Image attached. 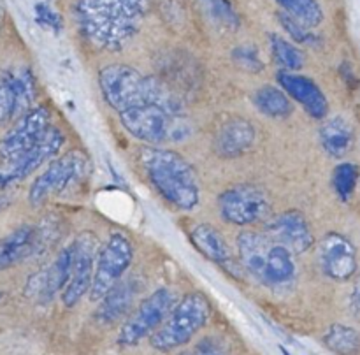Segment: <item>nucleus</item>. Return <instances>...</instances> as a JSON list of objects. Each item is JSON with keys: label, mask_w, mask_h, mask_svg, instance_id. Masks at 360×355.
<instances>
[{"label": "nucleus", "mask_w": 360, "mask_h": 355, "mask_svg": "<svg viewBox=\"0 0 360 355\" xmlns=\"http://www.w3.org/2000/svg\"><path fill=\"white\" fill-rule=\"evenodd\" d=\"M253 104L262 115L269 116V118L283 120L294 112V104H292L290 97L285 93L283 88L271 86V84L260 86L253 93Z\"/></svg>", "instance_id": "24"}, {"label": "nucleus", "mask_w": 360, "mask_h": 355, "mask_svg": "<svg viewBox=\"0 0 360 355\" xmlns=\"http://www.w3.org/2000/svg\"><path fill=\"white\" fill-rule=\"evenodd\" d=\"M63 143H65V136L62 130L51 127L34 148L21 153L14 160L0 164V188L16 185L39 171L44 164H49L60 153Z\"/></svg>", "instance_id": "12"}, {"label": "nucleus", "mask_w": 360, "mask_h": 355, "mask_svg": "<svg viewBox=\"0 0 360 355\" xmlns=\"http://www.w3.org/2000/svg\"><path fill=\"white\" fill-rule=\"evenodd\" d=\"M319 262L330 280L347 281L357 273V252L348 238L340 232H329L319 245Z\"/></svg>", "instance_id": "14"}, {"label": "nucleus", "mask_w": 360, "mask_h": 355, "mask_svg": "<svg viewBox=\"0 0 360 355\" xmlns=\"http://www.w3.org/2000/svg\"><path fill=\"white\" fill-rule=\"evenodd\" d=\"M200 2L206 7L207 14H210L220 27L227 28V30H238L239 16L229 0H200Z\"/></svg>", "instance_id": "29"}, {"label": "nucleus", "mask_w": 360, "mask_h": 355, "mask_svg": "<svg viewBox=\"0 0 360 355\" xmlns=\"http://www.w3.org/2000/svg\"><path fill=\"white\" fill-rule=\"evenodd\" d=\"M341 76L345 77V81H347V84L350 88H355L359 84V77L355 76V72H354V69H352L350 63H343V65H341Z\"/></svg>", "instance_id": "35"}, {"label": "nucleus", "mask_w": 360, "mask_h": 355, "mask_svg": "<svg viewBox=\"0 0 360 355\" xmlns=\"http://www.w3.org/2000/svg\"><path fill=\"white\" fill-rule=\"evenodd\" d=\"M74 260V245L70 243L69 246L62 250L56 255V259L44 267L39 273L32 274L30 280L25 285V294L28 297L35 299L41 304H48L53 301L56 294H62L65 288L67 281L70 278V269H72Z\"/></svg>", "instance_id": "13"}, {"label": "nucleus", "mask_w": 360, "mask_h": 355, "mask_svg": "<svg viewBox=\"0 0 360 355\" xmlns=\"http://www.w3.org/2000/svg\"><path fill=\"white\" fill-rule=\"evenodd\" d=\"M35 98V79L28 69L13 70L0 79V125L18 120L32 109Z\"/></svg>", "instance_id": "15"}, {"label": "nucleus", "mask_w": 360, "mask_h": 355, "mask_svg": "<svg viewBox=\"0 0 360 355\" xmlns=\"http://www.w3.org/2000/svg\"><path fill=\"white\" fill-rule=\"evenodd\" d=\"M267 235L280 245L287 246L292 253H304L315 245L309 221L301 211H283L267 221Z\"/></svg>", "instance_id": "16"}, {"label": "nucleus", "mask_w": 360, "mask_h": 355, "mask_svg": "<svg viewBox=\"0 0 360 355\" xmlns=\"http://www.w3.org/2000/svg\"><path fill=\"white\" fill-rule=\"evenodd\" d=\"M271 51H273L274 60L283 70L297 72L304 67V55L299 48H295L292 42L280 35H271Z\"/></svg>", "instance_id": "27"}, {"label": "nucleus", "mask_w": 360, "mask_h": 355, "mask_svg": "<svg viewBox=\"0 0 360 355\" xmlns=\"http://www.w3.org/2000/svg\"><path fill=\"white\" fill-rule=\"evenodd\" d=\"M90 174V160L79 150H70L53 158L48 167L32 181L28 202L34 207L44 204L49 197L60 195L83 181Z\"/></svg>", "instance_id": "6"}, {"label": "nucleus", "mask_w": 360, "mask_h": 355, "mask_svg": "<svg viewBox=\"0 0 360 355\" xmlns=\"http://www.w3.org/2000/svg\"><path fill=\"white\" fill-rule=\"evenodd\" d=\"M2 23H4V7L2 4H0V27H2Z\"/></svg>", "instance_id": "37"}, {"label": "nucleus", "mask_w": 360, "mask_h": 355, "mask_svg": "<svg viewBox=\"0 0 360 355\" xmlns=\"http://www.w3.org/2000/svg\"><path fill=\"white\" fill-rule=\"evenodd\" d=\"M41 232L35 225H21L0 239V271L18 266L39 250Z\"/></svg>", "instance_id": "20"}, {"label": "nucleus", "mask_w": 360, "mask_h": 355, "mask_svg": "<svg viewBox=\"0 0 360 355\" xmlns=\"http://www.w3.org/2000/svg\"><path fill=\"white\" fill-rule=\"evenodd\" d=\"M350 311L355 318L360 320V274L355 280L354 290L350 294Z\"/></svg>", "instance_id": "34"}, {"label": "nucleus", "mask_w": 360, "mask_h": 355, "mask_svg": "<svg viewBox=\"0 0 360 355\" xmlns=\"http://www.w3.org/2000/svg\"><path fill=\"white\" fill-rule=\"evenodd\" d=\"M359 167L354 162H343V164L336 165L333 172V185L336 190V195L340 197L343 202L352 199L355 192V186L359 181Z\"/></svg>", "instance_id": "28"}, {"label": "nucleus", "mask_w": 360, "mask_h": 355, "mask_svg": "<svg viewBox=\"0 0 360 355\" xmlns=\"http://www.w3.org/2000/svg\"><path fill=\"white\" fill-rule=\"evenodd\" d=\"M120 122L130 136L153 146L179 143L192 132V127L183 112H172L151 102L134 105L120 112Z\"/></svg>", "instance_id": "5"}, {"label": "nucleus", "mask_w": 360, "mask_h": 355, "mask_svg": "<svg viewBox=\"0 0 360 355\" xmlns=\"http://www.w3.org/2000/svg\"><path fill=\"white\" fill-rule=\"evenodd\" d=\"M137 290H139V283L134 278H127V280L123 278L98 301L101 304L95 311V318L104 325H109L129 316L137 297Z\"/></svg>", "instance_id": "21"}, {"label": "nucleus", "mask_w": 360, "mask_h": 355, "mask_svg": "<svg viewBox=\"0 0 360 355\" xmlns=\"http://www.w3.org/2000/svg\"><path fill=\"white\" fill-rule=\"evenodd\" d=\"M179 355H229V348L225 347L220 337H204L199 343L193 344L190 350Z\"/></svg>", "instance_id": "33"}, {"label": "nucleus", "mask_w": 360, "mask_h": 355, "mask_svg": "<svg viewBox=\"0 0 360 355\" xmlns=\"http://www.w3.org/2000/svg\"><path fill=\"white\" fill-rule=\"evenodd\" d=\"M51 129V111L46 105L28 109L0 137V164L14 160L34 148Z\"/></svg>", "instance_id": "10"}, {"label": "nucleus", "mask_w": 360, "mask_h": 355, "mask_svg": "<svg viewBox=\"0 0 360 355\" xmlns=\"http://www.w3.org/2000/svg\"><path fill=\"white\" fill-rule=\"evenodd\" d=\"M281 351H283V355H290V354H288V351H287V350H285V348H283V347H281Z\"/></svg>", "instance_id": "38"}, {"label": "nucleus", "mask_w": 360, "mask_h": 355, "mask_svg": "<svg viewBox=\"0 0 360 355\" xmlns=\"http://www.w3.org/2000/svg\"><path fill=\"white\" fill-rule=\"evenodd\" d=\"M6 206H7V200L4 199V197H0V211L6 209Z\"/></svg>", "instance_id": "36"}, {"label": "nucleus", "mask_w": 360, "mask_h": 355, "mask_svg": "<svg viewBox=\"0 0 360 355\" xmlns=\"http://www.w3.org/2000/svg\"><path fill=\"white\" fill-rule=\"evenodd\" d=\"M278 83L283 88L285 93L304 108L311 118L323 120L329 112V101L322 88L311 79V77L301 76L290 70H280L278 72Z\"/></svg>", "instance_id": "17"}, {"label": "nucleus", "mask_w": 360, "mask_h": 355, "mask_svg": "<svg viewBox=\"0 0 360 355\" xmlns=\"http://www.w3.org/2000/svg\"><path fill=\"white\" fill-rule=\"evenodd\" d=\"M34 11H35V21H37L42 28L55 32V34H60V32H62L63 28L62 16H60V14L56 13L49 4L46 2L35 4Z\"/></svg>", "instance_id": "32"}, {"label": "nucleus", "mask_w": 360, "mask_h": 355, "mask_svg": "<svg viewBox=\"0 0 360 355\" xmlns=\"http://www.w3.org/2000/svg\"><path fill=\"white\" fill-rule=\"evenodd\" d=\"M178 295L172 288L162 287L151 292L146 299L139 302L136 309L127 316L118 334V344L136 347L137 343L157 333L162 323L171 315L172 308L178 302Z\"/></svg>", "instance_id": "7"}, {"label": "nucleus", "mask_w": 360, "mask_h": 355, "mask_svg": "<svg viewBox=\"0 0 360 355\" xmlns=\"http://www.w3.org/2000/svg\"><path fill=\"white\" fill-rule=\"evenodd\" d=\"M134 260V245L123 232H112L98 248L90 301L98 302L116 283L123 280Z\"/></svg>", "instance_id": "8"}, {"label": "nucleus", "mask_w": 360, "mask_h": 355, "mask_svg": "<svg viewBox=\"0 0 360 355\" xmlns=\"http://www.w3.org/2000/svg\"><path fill=\"white\" fill-rule=\"evenodd\" d=\"M255 127L245 118H232L221 123L214 136V153L220 158H238L248 153L255 144Z\"/></svg>", "instance_id": "19"}, {"label": "nucleus", "mask_w": 360, "mask_h": 355, "mask_svg": "<svg viewBox=\"0 0 360 355\" xmlns=\"http://www.w3.org/2000/svg\"><path fill=\"white\" fill-rule=\"evenodd\" d=\"M139 162L153 188L179 211H193L200 202L195 169L183 155L167 148H144Z\"/></svg>", "instance_id": "3"}, {"label": "nucleus", "mask_w": 360, "mask_h": 355, "mask_svg": "<svg viewBox=\"0 0 360 355\" xmlns=\"http://www.w3.org/2000/svg\"><path fill=\"white\" fill-rule=\"evenodd\" d=\"M218 211L227 224L246 227L269 218L271 200L266 190L257 185L243 183L220 193Z\"/></svg>", "instance_id": "9"}, {"label": "nucleus", "mask_w": 360, "mask_h": 355, "mask_svg": "<svg viewBox=\"0 0 360 355\" xmlns=\"http://www.w3.org/2000/svg\"><path fill=\"white\" fill-rule=\"evenodd\" d=\"M0 297H2V294H0Z\"/></svg>", "instance_id": "39"}, {"label": "nucleus", "mask_w": 360, "mask_h": 355, "mask_svg": "<svg viewBox=\"0 0 360 355\" xmlns=\"http://www.w3.org/2000/svg\"><path fill=\"white\" fill-rule=\"evenodd\" d=\"M354 129L345 118L327 120L320 129V143L327 155L333 158H343L354 148Z\"/></svg>", "instance_id": "23"}, {"label": "nucleus", "mask_w": 360, "mask_h": 355, "mask_svg": "<svg viewBox=\"0 0 360 355\" xmlns=\"http://www.w3.org/2000/svg\"><path fill=\"white\" fill-rule=\"evenodd\" d=\"M283 9L306 27L315 28L323 21V11L316 0H274Z\"/></svg>", "instance_id": "26"}, {"label": "nucleus", "mask_w": 360, "mask_h": 355, "mask_svg": "<svg viewBox=\"0 0 360 355\" xmlns=\"http://www.w3.org/2000/svg\"><path fill=\"white\" fill-rule=\"evenodd\" d=\"M150 0H76L74 14L81 34L94 48L120 51L139 32Z\"/></svg>", "instance_id": "1"}, {"label": "nucleus", "mask_w": 360, "mask_h": 355, "mask_svg": "<svg viewBox=\"0 0 360 355\" xmlns=\"http://www.w3.org/2000/svg\"><path fill=\"white\" fill-rule=\"evenodd\" d=\"M74 245V260L70 278L67 281L62 295V302L67 308H74L86 294H90L91 283H94L95 264H97L98 239L94 232H79Z\"/></svg>", "instance_id": "11"}, {"label": "nucleus", "mask_w": 360, "mask_h": 355, "mask_svg": "<svg viewBox=\"0 0 360 355\" xmlns=\"http://www.w3.org/2000/svg\"><path fill=\"white\" fill-rule=\"evenodd\" d=\"M278 20H280L285 32H287L295 42H299V44L311 46V48H316V46L320 44V35H316L315 32H313V28L306 27L304 23H301V21H297L295 18H292L290 14L281 11V13L278 14Z\"/></svg>", "instance_id": "30"}, {"label": "nucleus", "mask_w": 360, "mask_h": 355, "mask_svg": "<svg viewBox=\"0 0 360 355\" xmlns=\"http://www.w3.org/2000/svg\"><path fill=\"white\" fill-rule=\"evenodd\" d=\"M236 243H238L239 264L250 274L264 281L267 267H269L271 259H273L276 241L267 234H260V232L255 231H245L238 235V241Z\"/></svg>", "instance_id": "18"}, {"label": "nucleus", "mask_w": 360, "mask_h": 355, "mask_svg": "<svg viewBox=\"0 0 360 355\" xmlns=\"http://www.w3.org/2000/svg\"><path fill=\"white\" fill-rule=\"evenodd\" d=\"M192 243L195 245V248L202 253L206 259L213 260L214 264L221 266L224 269H227L229 273L236 269L238 262L232 257L231 248H229L227 241L221 238L220 231L214 228L213 225L210 224H199L193 227L192 234Z\"/></svg>", "instance_id": "22"}, {"label": "nucleus", "mask_w": 360, "mask_h": 355, "mask_svg": "<svg viewBox=\"0 0 360 355\" xmlns=\"http://www.w3.org/2000/svg\"><path fill=\"white\" fill-rule=\"evenodd\" d=\"M98 86L104 101L123 112L134 105L158 104L172 112H183V104L178 95L169 90L167 84L157 77H148L125 63H111L98 70Z\"/></svg>", "instance_id": "2"}, {"label": "nucleus", "mask_w": 360, "mask_h": 355, "mask_svg": "<svg viewBox=\"0 0 360 355\" xmlns=\"http://www.w3.org/2000/svg\"><path fill=\"white\" fill-rule=\"evenodd\" d=\"M232 60H234V63L239 67V69L246 70V72L257 74L264 69V63L262 60H260L259 49H257L255 46H250V44L238 46V48L232 51Z\"/></svg>", "instance_id": "31"}, {"label": "nucleus", "mask_w": 360, "mask_h": 355, "mask_svg": "<svg viewBox=\"0 0 360 355\" xmlns=\"http://www.w3.org/2000/svg\"><path fill=\"white\" fill-rule=\"evenodd\" d=\"M211 318V301L206 294L195 290L183 295L160 329L150 336V344L158 351H172L185 347L206 327Z\"/></svg>", "instance_id": "4"}, {"label": "nucleus", "mask_w": 360, "mask_h": 355, "mask_svg": "<svg viewBox=\"0 0 360 355\" xmlns=\"http://www.w3.org/2000/svg\"><path fill=\"white\" fill-rule=\"evenodd\" d=\"M322 341L336 355H360V333L354 327L334 323L323 334Z\"/></svg>", "instance_id": "25"}]
</instances>
